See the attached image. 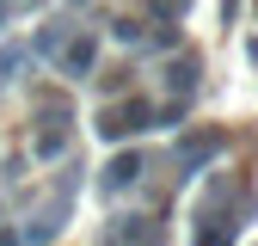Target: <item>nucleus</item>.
I'll return each instance as SVG.
<instances>
[{
    "mask_svg": "<svg viewBox=\"0 0 258 246\" xmlns=\"http://www.w3.org/2000/svg\"><path fill=\"white\" fill-rule=\"evenodd\" d=\"M86 68H92V37H80V43H74V49H68V74H74V80H80V74H86Z\"/></svg>",
    "mask_w": 258,
    "mask_h": 246,
    "instance_id": "nucleus-1",
    "label": "nucleus"
},
{
    "mask_svg": "<svg viewBox=\"0 0 258 246\" xmlns=\"http://www.w3.org/2000/svg\"><path fill=\"white\" fill-rule=\"evenodd\" d=\"M0 246H25V234L19 228H0Z\"/></svg>",
    "mask_w": 258,
    "mask_h": 246,
    "instance_id": "nucleus-3",
    "label": "nucleus"
},
{
    "mask_svg": "<svg viewBox=\"0 0 258 246\" xmlns=\"http://www.w3.org/2000/svg\"><path fill=\"white\" fill-rule=\"evenodd\" d=\"M136 172H142V166H136V160H117V166H111V172H105V184H111V191H123V184H129V178H136Z\"/></svg>",
    "mask_w": 258,
    "mask_h": 246,
    "instance_id": "nucleus-2",
    "label": "nucleus"
}]
</instances>
